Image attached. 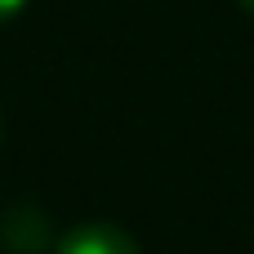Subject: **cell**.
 <instances>
[{
	"instance_id": "cell-1",
	"label": "cell",
	"mask_w": 254,
	"mask_h": 254,
	"mask_svg": "<svg viewBox=\"0 0 254 254\" xmlns=\"http://www.w3.org/2000/svg\"><path fill=\"white\" fill-rule=\"evenodd\" d=\"M54 254H138V241L116 223H76L58 237Z\"/></svg>"
},
{
	"instance_id": "cell-2",
	"label": "cell",
	"mask_w": 254,
	"mask_h": 254,
	"mask_svg": "<svg viewBox=\"0 0 254 254\" xmlns=\"http://www.w3.org/2000/svg\"><path fill=\"white\" fill-rule=\"evenodd\" d=\"M27 9V0H0V22H9V18H18Z\"/></svg>"
},
{
	"instance_id": "cell-3",
	"label": "cell",
	"mask_w": 254,
	"mask_h": 254,
	"mask_svg": "<svg viewBox=\"0 0 254 254\" xmlns=\"http://www.w3.org/2000/svg\"><path fill=\"white\" fill-rule=\"evenodd\" d=\"M237 4H241V9H250V13H254V0H237Z\"/></svg>"
},
{
	"instance_id": "cell-4",
	"label": "cell",
	"mask_w": 254,
	"mask_h": 254,
	"mask_svg": "<svg viewBox=\"0 0 254 254\" xmlns=\"http://www.w3.org/2000/svg\"><path fill=\"white\" fill-rule=\"evenodd\" d=\"M0 143H4V129H0Z\"/></svg>"
}]
</instances>
